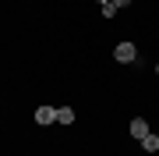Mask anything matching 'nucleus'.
Returning a JSON list of instances; mask_svg holds the SVG:
<instances>
[{"mask_svg": "<svg viewBox=\"0 0 159 156\" xmlns=\"http://www.w3.org/2000/svg\"><path fill=\"white\" fill-rule=\"evenodd\" d=\"M57 121V106H35V124H53Z\"/></svg>", "mask_w": 159, "mask_h": 156, "instance_id": "2", "label": "nucleus"}, {"mask_svg": "<svg viewBox=\"0 0 159 156\" xmlns=\"http://www.w3.org/2000/svg\"><path fill=\"white\" fill-rule=\"evenodd\" d=\"M142 149H145V153H159V135H152V131H148L145 139H142Z\"/></svg>", "mask_w": 159, "mask_h": 156, "instance_id": "5", "label": "nucleus"}, {"mask_svg": "<svg viewBox=\"0 0 159 156\" xmlns=\"http://www.w3.org/2000/svg\"><path fill=\"white\" fill-rule=\"evenodd\" d=\"M113 60L117 64H131V60H138V50H134V43H117V46H113Z\"/></svg>", "mask_w": 159, "mask_h": 156, "instance_id": "1", "label": "nucleus"}, {"mask_svg": "<svg viewBox=\"0 0 159 156\" xmlns=\"http://www.w3.org/2000/svg\"><path fill=\"white\" fill-rule=\"evenodd\" d=\"M156 75H159V64H156Z\"/></svg>", "mask_w": 159, "mask_h": 156, "instance_id": "9", "label": "nucleus"}, {"mask_svg": "<svg viewBox=\"0 0 159 156\" xmlns=\"http://www.w3.org/2000/svg\"><path fill=\"white\" fill-rule=\"evenodd\" d=\"M110 4H113V7H117V11H120V7H127V4H131V0H110Z\"/></svg>", "mask_w": 159, "mask_h": 156, "instance_id": "7", "label": "nucleus"}, {"mask_svg": "<svg viewBox=\"0 0 159 156\" xmlns=\"http://www.w3.org/2000/svg\"><path fill=\"white\" fill-rule=\"evenodd\" d=\"M145 135H148V121H145V117H134V121H131V139L142 142Z\"/></svg>", "mask_w": 159, "mask_h": 156, "instance_id": "3", "label": "nucleus"}, {"mask_svg": "<svg viewBox=\"0 0 159 156\" xmlns=\"http://www.w3.org/2000/svg\"><path fill=\"white\" fill-rule=\"evenodd\" d=\"M96 4H110V0H96Z\"/></svg>", "mask_w": 159, "mask_h": 156, "instance_id": "8", "label": "nucleus"}, {"mask_svg": "<svg viewBox=\"0 0 159 156\" xmlns=\"http://www.w3.org/2000/svg\"><path fill=\"white\" fill-rule=\"evenodd\" d=\"M102 18H117V7L113 4H102Z\"/></svg>", "mask_w": 159, "mask_h": 156, "instance_id": "6", "label": "nucleus"}, {"mask_svg": "<svg viewBox=\"0 0 159 156\" xmlns=\"http://www.w3.org/2000/svg\"><path fill=\"white\" fill-rule=\"evenodd\" d=\"M57 124H74V110L71 106H57Z\"/></svg>", "mask_w": 159, "mask_h": 156, "instance_id": "4", "label": "nucleus"}]
</instances>
